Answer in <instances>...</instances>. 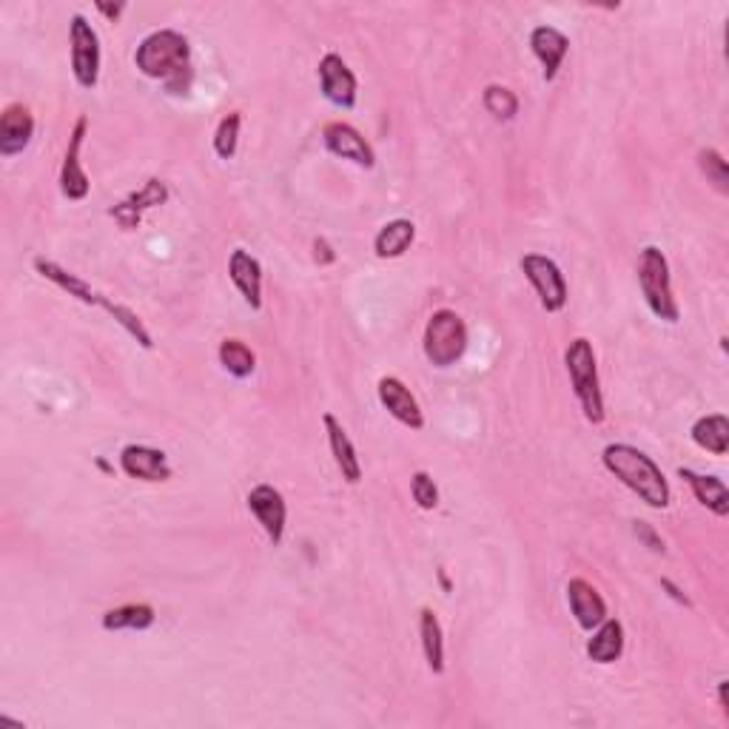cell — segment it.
Instances as JSON below:
<instances>
[{
    "label": "cell",
    "instance_id": "12",
    "mask_svg": "<svg viewBox=\"0 0 729 729\" xmlns=\"http://www.w3.org/2000/svg\"><path fill=\"white\" fill-rule=\"evenodd\" d=\"M323 143L334 157H343V160H351L359 169H373L377 166V155H373L371 143L365 141L362 132L354 128L351 123H343V120H334L323 128Z\"/></svg>",
    "mask_w": 729,
    "mask_h": 729
},
{
    "label": "cell",
    "instance_id": "1",
    "mask_svg": "<svg viewBox=\"0 0 729 729\" xmlns=\"http://www.w3.org/2000/svg\"><path fill=\"white\" fill-rule=\"evenodd\" d=\"M134 66L143 78L157 80L171 94H182L191 86V46L189 37L175 29H157L143 37L134 49Z\"/></svg>",
    "mask_w": 729,
    "mask_h": 729
},
{
    "label": "cell",
    "instance_id": "20",
    "mask_svg": "<svg viewBox=\"0 0 729 729\" xmlns=\"http://www.w3.org/2000/svg\"><path fill=\"white\" fill-rule=\"evenodd\" d=\"M678 476L689 484L695 502L704 505L707 511H713L718 519H727L729 516V491L727 484L718 476H704V473H695L689 468H681Z\"/></svg>",
    "mask_w": 729,
    "mask_h": 729
},
{
    "label": "cell",
    "instance_id": "7",
    "mask_svg": "<svg viewBox=\"0 0 729 729\" xmlns=\"http://www.w3.org/2000/svg\"><path fill=\"white\" fill-rule=\"evenodd\" d=\"M71 75L80 89H94L100 80V37L83 14H71L69 21Z\"/></svg>",
    "mask_w": 729,
    "mask_h": 729
},
{
    "label": "cell",
    "instance_id": "6",
    "mask_svg": "<svg viewBox=\"0 0 729 729\" xmlns=\"http://www.w3.org/2000/svg\"><path fill=\"white\" fill-rule=\"evenodd\" d=\"M519 266L521 271H525V280L534 285L541 309H545L547 314H559V311H564L570 288L568 280H564V273H561V268L556 266L550 257H545V254H525Z\"/></svg>",
    "mask_w": 729,
    "mask_h": 729
},
{
    "label": "cell",
    "instance_id": "36",
    "mask_svg": "<svg viewBox=\"0 0 729 729\" xmlns=\"http://www.w3.org/2000/svg\"><path fill=\"white\" fill-rule=\"evenodd\" d=\"M727 687H729V681H721V684H718V704H721L724 713H729V707H727Z\"/></svg>",
    "mask_w": 729,
    "mask_h": 729
},
{
    "label": "cell",
    "instance_id": "15",
    "mask_svg": "<svg viewBox=\"0 0 729 729\" xmlns=\"http://www.w3.org/2000/svg\"><path fill=\"white\" fill-rule=\"evenodd\" d=\"M568 604L575 625L582 627L584 632H593L607 618V602L582 575H575V579L568 582Z\"/></svg>",
    "mask_w": 729,
    "mask_h": 729
},
{
    "label": "cell",
    "instance_id": "11",
    "mask_svg": "<svg viewBox=\"0 0 729 729\" xmlns=\"http://www.w3.org/2000/svg\"><path fill=\"white\" fill-rule=\"evenodd\" d=\"M319 86H323V94L330 105H337V109H354L357 105V75L337 52H328L319 60Z\"/></svg>",
    "mask_w": 729,
    "mask_h": 729
},
{
    "label": "cell",
    "instance_id": "13",
    "mask_svg": "<svg viewBox=\"0 0 729 729\" xmlns=\"http://www.w3.org/2000/svg\"><path fill=\"white\" fill-rule=\"evenodd\" d=\"M120 470L128 479H141V482H169L175 473L166 450L148 448V445H126L120 450Z\"/></svg>",
    "mask_w": 729,
    "mask_h": 729
},
{
    "label": "cell",
    "instance_id": "32",
    "mask_svg": "<svg viewBox=\"0 0 729 729\" xmlns=\"http://www.w3.org/2000/svg\"><path fill=\"white\" fill-rule=\"evenodd\" d=\"M632 530H636L638 539H641L647 547H650L652 553H664V539H661V536L655 534V527L647 525V521H636V527H632Z\"/></svg>",
    "mask_w": 729,
    "mask_h": 729
},
{
    "label": "cell",
    "instance_id": "29",
    "mask_svg": "<svg viewBox=\"0 0 729 729\" xmlns=\"http://www.w3.org/2000/svg\"><path fill=\"white\" fill-rule=\"evenodd\" d=\"M482 103L496 120H513L519 114V98H516V91L507 89V86H487L482 94Z\"/></svg>",
    "mask_w": 729,
    "mask_h": 729
},
{
    "label": "cell",
    "instance_id": "30",
    "mask_svg": "<svg viewBox=\"0 0 729 729\" xmlns=\"http://www.w3.org/2000/svg\"><path fill=\"white\" fill-rule=\"evenodd\" d=\"M698 169L707 175V180L713 182L721 194H729V166L718 148H702V152H698Z\"/></svg>",
    "mask_w": 729,
    "mask_h": 729
},
{
    "label": "cell",
    "instance_id": "24",
    "mask_svg": "<svg viewBox=\"0 0 729 729\" xmlns=\"http://www.w3.org/2000/svg\"><path fill=\"white\" fill-rule=\"evenodd\" d=\"M157 621V613L152 604L146 602H134V604H120L114 610L103 613V630L109 632H120V630H132V632H143Z\"/></svg>",
    "mask_w": 729,
    "mask_h": 729
},
{
    "label": "cell",
    "instance_id": "10",
    "mask_svg": "<svg viewBox=\"0 0 729 729\" xmlns=\"http://www.w3.org/2000/svg\"><path fill=\"white\" fill-rule=\"evenodd\" d=\"M32 268L41 273L43 280H49L52 285H57L60 291H66L69 296H75L78 302H83V305H98V309H103L109 316H112V311L117 309V302L109 300L105 294H100L98 288H91L89 282L83 280V277L66 271V268L57 266L55 260H46V257H35V260H32Z\"/></svg>",
    "mask_w": 729,
    "mask_h": 729
},
{
    "label": "cell",
    "instance_id": "9",
    "mask_svg": "<svg viewBox=\"0 0 729 729\" xmlns=\"http://www.w3.org/2000/svg\"><path fill=\"white\" fill-rule=\"evenodd\" d=\"M248 511L257 519V525L266 530L268 541L273 547L282 545L285 539V527H288V505L285 496H282L273 484H257L248 491Z\"/></svg>",
    "mask_w": 729,
    "mask_h": 729
},
{
    "label": "cell",
    "instance_id": "22",
    "mask_svg": "<svg viewBox=\"0 0 729 729\" xmlns=\"http://www.w3.org/2000/svg\"><path fill=\"white\" fill-rule=\"evenodd\" d=\"M625 652V625L618 618H604L587 641V655L596 664H616Z\"/></svg>",
    "mask_w": 729,
    "mask_h": 729
},
{
    "label": "cell",
    "instance_id": "27",
    "mask_svg": "<svg viewBox=\"0 0 729 729\" xmlns=\"http://www.w3.org/2000/svg\"><path fill=\"white\" fill-rule=\"evenodd\" d=\"M169 197H171V191H169V186H166V182L157 180V177H148L141 189L132 191V194L126 197V203H128V209L137 211V214L143 217V211L157 209V205H166V203H169Z\"/></svg>",
    "mask_w": 729,
    "mask_h": 729
},
{
    "label": "cell",
    "instance_id": "19",
    "mask_svg": "<svg viewBox=\"0 0 729 729\" xmlns=\"http://www.w3.org/2000/svg\"><path fill=\"white\" fill-rule=\"evenodd\" d=\"M323 425L325 434H328V448L330 456H334V462H337V470L343 473V479L348 484H359L362 482V462H359L351 436L345 434L343 422H339L334 414H325Z\"/></svg>",
    "mask_w": 729,
    "mask_h": 729
},
{
    "label": "cell",
    "instance_id": "16",
    "mask_svg": "<svg viewBox=\"0 0 729 729\" xmlns=\"http://www.w3.org/2000/svg\"><path fill=\"white\" fill-rule=\"evenodd\" d=\"M228 277L251 311L262 309V266L246 248H234L228 257Z\"/></svg>",
    "mask_w": 729,
    "mask_h": 729
},
{
    "label": "cell",
    "instance_id": "8",
    "mask_svg": "<svg viewBox=\"0 0 729 729\" xmlns=\"http://www.w3.org/2000/svg\"><path fill=\"white\" fill-rule=\"evenodd\" d=\"M86 134H89V117L80 114L69 132L64 166H60V177H57V182H60V194H64L66 200H71V203H80V200H86L91 191L89 175H86L83 162H80V148H83V143H86Z\"/></svg>",
    "mask_w": 729,
    "mask_h": 729
},
{
    "label": "cell",
    "instance_id": "2",
    "mask_svg": "<svg viewBox=\"0 0 729 729\" xmlns=\"http://www.w3.org/2000/svg\"><path fill=\"white\" fill-rule=\"evenodd\" d=\"M602 462L647 507H652V511H666L670 507V502H673L670 482H666L659 464L652 462L644 450L632 448L627 442H613L602 450Z\"/></svg>",
    "mask_w": 729,
    "mask_h": 729
},
{
    "label": "cell",
    "instance_id": "28",
    "mask_svg": "<svg viewBox=\"0 0 729 729\" xmlns=\"http://www.w3.org/2000/svg\"><path fill=\"white\" fill-rule=\"evenodd\" d=\"M239 128H243V114H223V120L217 123V132H214V152H217L220 160H232V157L237 155Z\"/></svg>",
    "mask_w": 729,
    "mask_h": 729
},
{
    "label": "cell",
    "instance_id": "25",
    "mask_svg": "<svg viewBox=\"0 0 729 729\" xmlns=\"http://www.w3.org/2000/svg\"><path fill=\"white\" fill-rule=\"evenodd\" d=\"M693 442L713 456H727L729 450V419L724 414H709L695 419L689 428Z\"/></svg>",
    "mask_w": 729,
    "mask_h": 729
},
{
    "label": "cell",
    "instance_id": "34",
    "mask_svg": "<svg viewBox=\"0 0 729 729\" xmlns=\"http://www.w3.org/2000/svg\"><path fill=\"white\" fill-rule=\"evenodd\" d=\"M94 9H98L103 18H109L112 23H117L120 14L126 12V3H103V0H100V3H94Z\"/></svg>",
    "mask_w": 729,
    "mask_h": 729
},
{
    "label": "cell",
    "instance_id": "18",
    "mask_svg": "<svg viewBox=\"0 0 729 729\" xmlns=\"http://www.w3.org/2000/svg\"><path fill=\"white\" fill-rule=\"evenodd\" d=\"M530 49H534L536 60L541 64V78L545 83H553L559 78V69L564 64V57L570 52V41L564 32L556 26H536L530 32Z\"/></svg>",
    "mask_w": 729,
    "mask_h": 729
},
{
    "label": "cell",
    "instance_id": "35",
    "mask_svg": "<svg viewBox=\"0 0 729 729\" xmlns=\"http://www.w3.org/2000/svg\"><path fill=\"white\" fill-rule=\"evenodd\" d=\"M661 587H664L666 593H670V596H673L678 604H684V607H693V602H689V598L684 596V593H681V587H675V584L670 582V579H661Z\"/></svg>",
    "mask_w": 729,
    "mask_h": 729
},
{
    "label": "cell",
    "instance_id": "5",
    "mask_svg": "<svg viewBox=\"0 0 729 729\" xmlns=\"http://www.w3.org/2000/svg\"><path fill=\"white\" fill-rule=\"evenodd\" d=\"M422 351L434 368H450L468 351V325L456 311L439 309L430 314L422 337Z\"/></svg>",
    "mask_w": 729,
    "mask_h": 729
},
{
    "label": "cell",
    "instance_id": "26",
    "mask_svg": "<svg viewBox=\"0 0 729 729\" xmlns=\"http://www.w3.org/2000/svg\"><path fill=\"white\" fill-rule=\"evenodd\" d=\"M217 359L223 371L232 373L234 379H248L257 371V354L243 339H223L217 348Z\"/></svg>",
    "mask_w": 729,
    "mask_h": 729
},
{
    "label": "cell",
    "instance_id": "4",
    "mask_svg": "<svg viewBox=\"0 0 729 729\" xmlns=\"http://www.w3.org/2000/svg\"><path fill=\"white\" fill-rule=\"evenodd\" d=\"M636 273L641 296H644L647 309L652 311V316L661 319V323H678L681 309L673 294V273H670L666 254L661 251L659 246H644L641 254H638Z\"/></svg>",
    "mask_w": 729,
    "mask_h": 729
},
{
    "label": "cell",
    "instance_id": "21",
    "mask_svg": "<svg viewBox=\"0 0 729 729\" xmlns=\"http://www.w3.org/2000/svg\"><path fill=\"white\" fill-rule=\"evenodd\" d=\"M416 239V225L405 217H396L385 223L373 237V254L379 260H400L405 251L414 246Z\"/></svg>",
    "mask_w": 729,
    "mask_h": 729
},
{
    "label": "cell",
    "instance_id": "23",
    "mask_svg": "<svg viewBox=\"0 0 729 729\" xmlns=\"http://www.w3.org/2000/svg\"><path fill=\"white\" fill-rule=\"evenodd\" d=\"M419 641L422 652H425V661H428V670L434 675L445 673V630L442 621L436 616L430 607H422L419 613Z\"/></svg>",
    "mask_w": 729,
    "mask_h": 729
},
{
    "label": "cell",
    "instance_id": "31",
    "mask_svg": "<svg viewBox=\"0 0 729 729\" xmlns=\"http://www.w3.org/2000/svg\"><path fill=\"white\" fill-rule=\"evenodd\" d=\"M411 496H414L419 511H436L439 507V487L428 470H416L411 476Z\"/></svg>",
    "mask_w": 729,
    "mask_h": 729
},
{
    "label": "cell",
    "instance_id": "33",
    "mask_svg": "<svg viewBox=\"0 0 729 729\" xmlns=\"http://www.w3.org/2000/svg\"><path fill=\"white\" fill-rule=\"evenodd\" d=\"M314 260L319 266H330V262H337V251L330 248V243L325 237L314 239Z\"/></svg>",
    "mask_w": 729,
    "mask_h": 729
},
{
    "label": "cell",
    "instance_id": "3",
    "mask_svg": "<svg viewBox=\"0 0 729 729\" xmlns=\"http://www.w3.org/2000/svg\"><path fill=\"white\" fill-rule=\"evenodd\" d=\"M564 365H568L570 385H573L575 400L582 405L584 419L590 425H602L607 419V407H604L602 379H598V362L593 343L584 337H575L564 351Z\"/></svg>",
    "mask_w": 729,
    "mask_h": 729
},
{
    "label": "cell",
    "instance_id": "14",
    "mask_svg": "<svg viewBox=\"0 0 729 729\" xmlns=\"http://www.w3.org/2000/svg\"><path fill=\"white\" fill-rule=\"evenodd\" d=\"M377 393H379V402H382V407H385L388 414L400 422V425H405V428H411V430L425 428V414H422L419 402H416V396L411 393V388H407L400 377L379 379Z\"/></svg>",
    "mask_w": 729,
    "mask_h": 729
},
{
    "label": "cell",
    "instance_id": "17",
    "mask_svg": "<svg viewBox=\"0 0 729 729\" xmlns=\"http://www.w3.org/2000/svg\"><path fill=\"white\" fill-rule=\"evenodd\" d=\"M35 137V117L23 103H9L0 114V155L14 157L26 152Z\"/></svg>",
    "mask_w": 729,
    "mask_h": 729
}]
</instances>
